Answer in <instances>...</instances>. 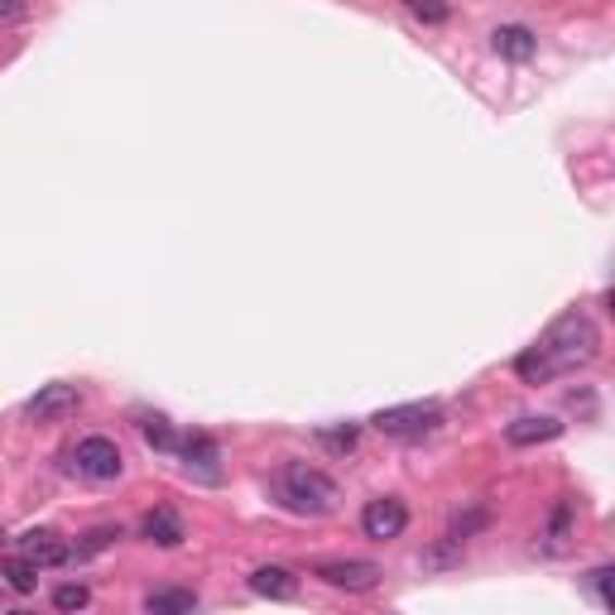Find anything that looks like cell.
<instances>
[{
    "label": "cell",
    "instance_id": "3957f363",
    "mask_svg": "<svg viewBox=\"0 0 615 615\" xmlns=\"http://www.w3.org/2000/svg\"><path fill=\"white\" fill-rule=\"evenodd\" d=\"M375 428L385 433V438H423V433H433L443 423V405L438 399H413V405H389L375 413Z\"/></svg>",
    "mask_w": 615,
    "mask_h": 615
},
{
    "label": "cell",
    "instance_id": "603a6c76",
    "mask_svg": "<svg viewBox=\"0 0 615 615\" xmlns=\"http://www.w3.org/2000/svg\"><path fill=\"white\" fill-rule=\"evenodd\" d=\"M409 10L423 20V25H443V20L452 15V5H447V0H409Z\"/></svg>",
    "mask_w": 615,
    "mask_h": 615
},
{
    "label": "cell",
    "instance_id": "7a4b0ae2",
    "mask_svg": "<svg viewBox=\"0 0 615 615\" xmlns=\"http://www.w3.org/2000/svg\"><path fill=\"white\" fill-rule=\"evenodd\" d=\"M274 496H279V505L294 510V514H332L342 500V486L328 472H318V466L289 462V466H279V476H274Z\"/></svg>",
    "mask_w": 615,
    "mask_h": 615
},
{
    "label": "cell",
    "instance_id": "d6986e66",
    "mask_svg": "<svg viewBox=\"0 0 615 615\" xmlns=\"http://www.w3.org/2000/svg\"><path fill=\"white\" fill-rule=\"evenodd\" d=\"M116 539H120V529H116V524H97V529H87V534H82V543L73 548V558H77V563H87V558L106 553V548L116 543ZM73 558H68V563H73Z\"/></svg>",
    "mask_w": 615,
    "mask_h": 615
},
{
    "label": "cell",
    "instance_id": "30bf717a",
    "mask_svg": "<svg viewBox=\"0 0 615 615\" xmlns=\"http://www.w3.org/2000/svg\"><path fill=\"white\" fill-rule=\"evenodd\" d=\"M490 49L510 63H529L534 53H539V39H534V29H524V25H500L496 35H490Z\"/></svg>",
    "mask_w": 615,
    "mask_h": 615
},
{
    "label": "cell",
    "instance_id": "ba28073f",
    "mask_svg": "<svg viewBox=\"0 0 615 615\" xmlns=\"http://www.w3.org/2000/svg\"><path fill=\"white\" fill-rule=\"evenodd\" d=\"M178 457H183V472L188 476H203V481H221V452H217V438L212 433H188L178 443Z\"/></svg>",
    "mask_w": 615,
    "mask_h": 615
},
{
    "label": "cell",
    "instance_id": "7c38bea8",
    "mask_svg": "<svg viewBox=\"0 0 615 615\" xmlns=\"http://www.w3.org/2000/svg\"><path fill=\"white\" fill-rule=\"evenodd\" d=\"M251 591H260V597H270V601H294L298 597V577L289 573V567H255L251 573Z\"/></svg>",
    "mask_w": 615,
    "mask_h": 615
},
{
    "label": "cell",
    "instance_id": "6da1fadb",
    "mask_svg": "<svg viewBox=\"0 0 615 615\" xmlns=\"http://www.w3.org/2000/svg\"><path fill=\"white\" fill-rule=\"evenodd\" d=\"M543 346V356L553 361V371L563 375V371H577V366H591L597 361V351H601V332H597V322L587 318L581 308H567L563 318L553 322V328L539 337Z\"/></svg>",
    "mask_w": 615,
    "mask_h": 615
},
{
    "label": "cell",
    "instance_id": "484cf974",
    "mask_svg": "<svg viewBox=\"0 0 615 615\" xmlns=\"http://www.w3.org/2000/svg\"><path fill=\"white\" fill-rule=\"evenodd\" d=\"M5 543H10V534H5V529H0V548H5Z\"/></svg>",
    "mask_w": 615,
    "mask_h": 615
},
{
    "label": "cell",
    "instance_id": "9c48e42d",
    "mask_svg": "<svg viewBox=\"0 0 615 615\" xmlns=\"http://www.w3.org/2000/svg\"><path fill=\"white\" fill-rule=\"evenodd\" d=\"M20 553H25L29 563H39V567H59V563H68L73 558V548L63 543L59 529H29L25 539H20Z\"/></svg>",
    "mask_w": 615,
    "mask_h": 615
},
{
    "label": "cell",
    "instance_id": "4fadbf2b",
    "mask_svg": "<svg viewBox=\"0 0 615 615\" xmlns=\"http://www.w3.org/2000/svg\"><path fill=\"white\" fill-rule=\"evenodd\" d=\"M144 539L159 543V548H178L188 534H183V520H178L169 505H154L150 514H144Z\"/></svg>",
    "mask_w": 615,
    "mask_h": 615
},
{
    "label": "cell",
    "instance_id": "277c9868",
    "mask_svg": "<svg viewBox=\"0 0 615 615\" xmlns=\"http://www.w3.org/2000/svg\"><path fill=\"white\" fill-rule=\"evenodd\" d=\"M73 466L82 472L87 481H116L120 472H126V457H120V447L111 443V438H82L73 447Z\"/></svg>",
    "mask_w": 615,
    "mask_h": 615
},
{
    "label": "cell",
    "instance_id": "5b68a950",
    "mask_svg": "<svg viewBox=\"0 0 615 615\" xmlns=\"http://www.w3.org/2000/svg\"><path fill=\"white\" fill-rule=\"evenodd\" d=\"M77 409H82V389H77V385H63V380H53V385H43L39 395L25 399V419H35V423L73 419Z\"/></svg>",
    "mask_w": 615,
    "mask_h": 615
},
{
    "label": "cell",
    "instance_id": "7402d4cb",
    "mask_svg": "<svg viewBox=\"0 0 615 615\" xmlns=\"http://www.w3.org/2000/svg\"><path fill=\"white\" fill-rule=\"evenodd\" d=\"M318 443L328 452H351L356 447V423H337V428H318Z\"/></svg>",
    "mask_w": 615,
    "mask_h": 615
},
{
    "label": "cell",
    "instance_id": "5bb4252c",
    "mask_svg": "<svg viewBox=\"0 0 615 615\" xmlns=\"http://www.w3.org/2000/svg\"><path fill=\"white\" fill-rule=\"evenodd\" d=\"M144 611H150V615H188V611H197V591H188V587H159V591H150V597H144Z\"/></svg>",
    "mask_w": 615,
    "mask_h": 615
},
{
    "label": "cell",
    "instance_id": "44dd1931",
    "mask_svg": "<svg viewBox=\"0 0 615 615\" xmlns=\"http://www.w3.org/2000/svg\"><path fill=\"white\" fill-rule=\"evenodd\" d=\"M457 563H462V539H452V534H447L438 548L423 553V567H457Z\"/></svg>",
    "mask_w": 615,
    "mask_h": 615
},
{
    "label": "cell",
    "instance_id": "e0dca14e",
    "mask_svg": "<svg viewBox=\"0 0 615 615\" xmlns=\"http://www.w3.org/2000/svg\"><path fill=\"white\" fill-rule=\"evenodd\" d=\"M514 375H520L524 385H548V380H558L553 361L543 356V346H539V342H534L529 351H520V361H514Z\"/></svg>",
    "mask_w": 615,
    "mask_h": 615
},
{
    "label": "cell",
    "instance_id": "8992f818",
    "mask_svg": "<svg viewBox=\"0 0 615 615\" xmlns=\"http://www.w3.org/2000/svg\"><path fill=\"white\" fill-rule=\"evenodd\" d=\"M361 529H366V539H375V543L399 539V534L409 529V505L405 500H395V496H380L361 510Z\"/></svg>",
    "mask_w": 615,
    "mask_h": 615
},
{
    "label": "cell",
    "instance_id": "ffe728a7",
    "mask_svg": "<svg viewBox=\"0 0 615 615\" xmlns=\"http://www.w3.org/2000/svg\"><path fill=\"white\" fill-rule=\"evenodd\" d=\"M53 606L59 611H87L92 606V591H87L82 581H63V587L53 591Z\"/></svg>",
    "mask_w": 615,
    "mask_h": 615
},
{
    "label": "cell",
    "instance_id": "9a60e30c",
    "mask_svg": "<svg viewBox=\"0 0 615 615\" xmlns=\"http://www.w3.org/2000/svg\"><path fill=\"white\" fill-rule=\"evenodd\" d=\"M567 539H573V500H558L553 514H548V529L539 534L543 553H563Z\"/></svg>",
    "mask_w": 615,
    "mask_h": 615
},
{
    "label": "cell",
    "instance_id": "8fae6325",
    "mask_svg": "<svg viewBox=\"0 0 615 615\" xmlns=\"http://www.w3.org/2000/svg\"><path fill=\"white\" fill-rule=\"evenodd\" d=\"M558 433H563V423L548 419V413H524V419H514L505 428V438L514 447H534V443H553Z\"/></svg>",
    "mask_w": 615,
    "mask_h": 615
},
{
    "label": "cell",
    "instance_id": "cb8c5ba5",
    "mask_svg": "<svg viewBox=\"0 0 615 615\" xmlns=\"http://www.w3.org/2000/svg\"><path fill=\"white\" fill-rule=\"evenodd\" d=\"M611 567H597V573H587V587L591 591H597V601H601V606H611Z\"/></svg>",
    "mask_w": 615,
    "mask_h": 615
},
{
    "label": "cell",
    "instance_id": "ac0fdd59",
    "mask_svg": "<svg viewBox=\"0 0 615 615\" xmlns=\"http://www.w3.org/2000/svg\"><path fill=\"white\" fill-rule=\"evenodd\" d=\"M140 433H144V443H150L154 452H178V433L169 428V419H164V413H144Z\"/></svg>",
    "mask_w": 615,
    "mask_h": 615
},
{
    "label": "cell",
    "instance_id": "d4e9b609",
    "mask_svg": "<svg viewBox=\"0 0 615 615\" xmlns=\"http://www.w3.org/2000/svg\"><path fill=\"white\" fill-rule=\"evenodd\" d=\"M20 15V0H0V20H15Z\"/></svg>",
    "mask_w": 615,
    "mask_h": 615
},
{
    "label": "cell",
    "instance_id": "2e32d148",
    "mask_svg": "<svg viewBox=\"0 0 615 615\" xmlns=\"http://www.w3.org/2000/svg\"><path fill=\"white\" fill-rule=\"evenodd\" d=\"M0 581H5L10 591H20V597H29V591L39 587V563H29L25 553H20V558H0Z\"/></svg>",
    "mask_w": 615,
    "mask_h": 615
},
{
    "label": "cell",
    "instance_id": "52a82bcc",
    "mask_svg": "<svg viewBox=\"0 0 615 615\" xmlns=\"http://www.w3.org/2000/svg\"><path fill=\"white\" fill-rule=\"evenodd\" d=\"M312 577L337 591H371L385 573L375 563H366V558H337V563H312Z\"/></svg>",
    "mask_w": 615,
    "mask_h": 615
}]
</instances>
